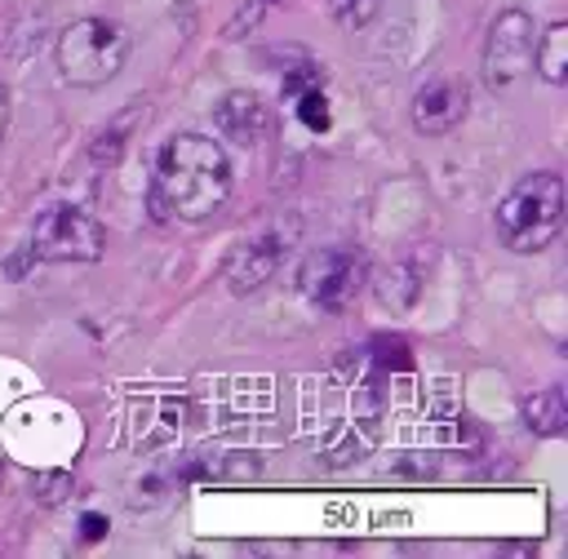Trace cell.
<instances>
[{"instance_id": "1", "label": "cell", "mask_w": 568, "mask_h": 559, "mask_svg": "<svg viewBox=\"0 0 568 559\" xmlns=\"http://www.w3.org/2000/svg\"><path fill=\"white\" fill-rule=\"evenodd\" d=\"M231 200V155L204 133H173L151 169L146 213L155 222H209Z\"/></svg>"}, {"instance_id": "2", "label": "cell", "mask_w": 568, "mask_h": 559, "mask_svg": "<svg viewBox=\"0 0 568 559\" xmlns=\"http://www.w3.org/2000/svg\"><path fill=\"white\" fill-rule=\"evenodd\" d=\"M564 226V182L555 173L519 177L497 204V240L510 253H541Z\"/></svg>"}, {"instance_id": "3", "label": "cell", "mask_w": 568, "mask_h": 559, "mask_svg": "<svg viewBox=\"0 0 568 559\" xmlns=\"http://www.w3.org/2000/svg\"><path fill=\"white\" fill-rule=\"evenodd\" d=\"M129 53H133V35L115 18H75L71 27H62V35L53 44L58 75L80 89H98V84L115 80L124 71Z\"/></svg>"}, {"instance_id": "4", "label": "cell", "mask_w": 568, "mask_h": 559, "mask_svg": "<svg viewBox=\"0 0 568 559\" xmlns=\"http://www.w3.org/2000/svg\"><path fill=\"white\" fill-rule=\"evenodd\" d=\"M102 248H106V231L80 204H49L31 222V240H27V253L36 262H53V266H62V262H98Z\"/></svg>"}, {"instance_id": "5", "label": "cell", "mask_w": 568, "mask_h": 559, "mask_svg": "<svg viewBox=\"0 0 568 559\" xmlns=\"http://www.w3.org/2000/svg\"><path fill=\"white\" fill-rule=\"evenodd\" d=\"M532 49H537V31L532 18L524 9H501L488 22V40H484V84L493 93L519 84L532 71Z\"/></svg>"}, {"instance_id": "6", "label": "cell", "mask_w": 568, "mask_h": 559, "mask_svg": "<svg viewBox=\"0 0 568 559\" xmlns=\"http://www.w3.org/2000/svg\"><path fill=\"white\" fill-rule=\"evenodd\" d=\"M364 275H368L364 253H355V248H320V253H311L302 262L297 284L311 297V306L337 315V311H346L355 302V293L364 288Z\"/></svg>"}, {"instance_id": "7", "label": "cell", "mask_w": 568, "mask_h": 559, "mask_svg": "<svg viewBox=\"0 0 568 559\" xmlns=\"http://www.w3.org/2000/svg\"><path fill=\"white\" fill-rule=\"evenodd\" d=\"M288 248H293V226L284 231V226H262V231H253L248 240H240L235 248H231V257H226V266H222V284L235 293V297H248L253 288H262L275 271H280V262L288 257Z\"/></svg>"}, {"instance_id": "8", "label": "cell", "mask_w": 568, "mask_h": 559, "mask_svg": "<svg viewBox=\"0 0 568 559\" xmlns=\"http://www.w3.org/2000/svg\"><path fill=\"white\" fill-rule=\"evenodd\" d=\"M466 111H470V84L462 75H435L417 89L408 120L422 138H444L466 120Z\"/></svg>"}, {"instance_id": "9", "label": "cell", "mask_w": 568, "mask_h": 559, "mask_svg": "<svg viewBox=\"0 0 568 559\" xmlns=\"http://www.w3.org/2000/svg\"><path fill=\"white\" fill-rule=\"evenodd\" d=\"M213 120H217V129L231 138V142H240V146H257V142H266L271 133H275V111L262 102V93H253V89H231V93H222L217 98V106H213Z\"/></svg>"}, {"instance_id": "10", "label": "cell", "mask_w": 568, "mask_h": 559, "mask_svg": "<svg viewBox=\"0 0 568 559\" xmlns=\"http://www.w3.org/2000/svg\"><path fill=\"white\" fill-rule=\"evenodd\" d=\"M524 426L532 435H546V439L559 435L568 426V399H564V390L559 386H546V390L524 395Z\"/></svg>"}, {"instance_id": "11", "label": "cell", "mask_w": 568, "mask_h": 559, "mask_svg": "<svg viewBox=\"0 0 568 559\" xmlns=\"http://www.w3.org/2000/svg\"><path fill=\"white\" fill-rule=\"evenodd\" d=\"M532 67L546 84H564L568 80V22H550L532 49Z\"/></svg>"}, {"instance_id": "12", "label": "cell", "mask_w": 568, "mask_h": 559, "mask_svg": "<svg viewBox=\"0 0 568 559\" xmlns=\"http://www.w3.org/2000/svg\"><path fill=\"white\" fill-rule=\"evenodd\" d=\"M129 129H133L129 111H124V115H115V120H111V129H102V133H98V138L89 142V151H84V155H89V164H93V169H111V164H115V160L124 155Z\"/></svg>"}, {"instance_id": "13", "label": "cell", "mask_w": 568, "mask_h": 559, "mask_svg": "<svg viewBox=\"0 0 568 559\" xmlns=\"http://www.w3.org/2000/svg\"><path fill=\"white\" fill-rule=\"evenodd\" d=\"M382 13V0H328V18L342 31H364Z\"/></svg>"}, {"instance_id": "14", "label": "cell", "mask_w": 568, "mask_h": 559, "mask_svg": "<svg viewBox=\"0 0 568 559\" xmlns=\"http://www.w3.org/2000/svg\"><path fill=\"white\" fill-rule=\"evenodd\" d=\"M297 120H302L306 129H315V133L328 129V98H324L320 84H311V89L297 93Z\"/></svg>"}, {"instance_id": "15", "label": "cell", "mask_w": 568, "mask_h": 559, "mask_svg": "<svg viewBox=\"0 0 568 559\" xmlns=\"http://www.w3.org/2000/svg\"><path fill=\"white\" fill-rule=\"evenodd\" d=\"M31 492H36L40 506L53 510V506H62V501L71 497V475H67V470H44V475L31 484Z\"/></svg>"}, {"instance_id": "16", "label": "cell", "mask_w": 568, "mask_h": 559, "mask_svg": "<svg viewBox=\"0 0 568 559\" xmlns=\"http://www.w3.org/2000/svg\"><path fill=\"white\" fill-rule=\"evenodd\" d=\"M271 4H275V0H248V4H240V13L226 22V31H222V35H226V40H240L244 31H253V27L266 18V9H271Z\"/></svg>"}, {"instance_id": "17", "label": "cell", "mask_w": 568, "mask_h": 559, "mask_svg": "<svg viewBox=\"0 0 568 559\" xmlns=\"http://www.w3.org/2000/svg\"><path fill=\"white\" fill-rule=\"evenodd\" d=\"M80 537H84V541L106 537V519H102V515H84V519H80Z\"/></svg>"}, {"instance_id": "18", "label": "cell", "mask_w": 568, "mask_h": 559, "mask_svg": "<svg viewBox=\"0 0 568 559\" xmlns=\"http://www.w3.org/2000/svg\"><path fill=\"white\" fill-rule=\"evenodd\" d=\"M9 115H13V102H9V84L0 80V146H4V133H9Z\"/></svg>"}, {"instance_id": "19", "label": "cell", "mask_w": 568, "mask_h": 559, "mask_svg": "<svg viewBox=\"0 0 568 559\" xmlns=\"http://www.w3.org/2000/svg\"><path fill=\"white\" fill-rule=\"evenodd\" d=\"M0 484H4V466H0Z\"/></svg>"}]
</instances>
